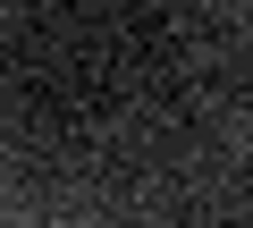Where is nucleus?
Listing matches in <instances>:
<instances>
[]
</instances>
